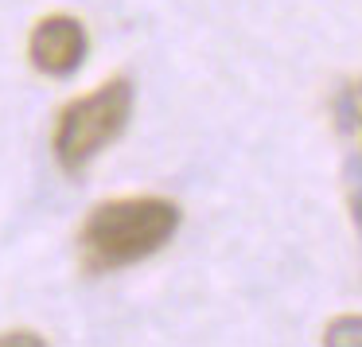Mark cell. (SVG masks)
Masks as SVG:
<instances>
[{"label": "cell", "instance_id": "3957f363", "mask_svg": "<svg viewBox=\"0 0 362 347\" xmlns=\"http://www.w3.org/2000/svg\"><path fill=\"white\" fill-rule=\"evenodd\" d=\"M28 51H32L35 71L51 74V79H66L86 59V28L74 16H43L32 32Z\"/></svg>", "mask_w": 362, "mask_h": 347}, {"label": "cell", "instance_id": "7a4b0ae2", "mask_svg": "<svg viewBox=\"0 0 362 347\" xmlns=\"http://www.w3.org/2000/svg\"><path fill=\"white\" fill-rule=\"evenodd\" d=\"M129 113H133L129 79H113L66 106L55 125V160L63 164V172L78 176L105 144L117 141L129 125Z\"/></svg>", "mask_w": 362, "mask_h": 347}, {"label": "cell", "instance_id": "6da1fadb", "mask_svg": "<svg viewBox=\"0 0 362 347\" xmlns=\"http://www.w3.org/2000/svg\"><path fill=\"white\" fill-rule=\"evenodd\" d=\"M180 230V207L160 195L110 199L90 211L78 230L82 266L90 273H113L156 254Z\"/></svg>", "mask_w": 362, "mask_h": 347}, {"label": "cell", "instance_id": "277c9868", "mask_svg": "<svg viewBox=\"0 0 362 347\" xmlns=\"http://www.w3.org/2000/svg\"><path fill=\"white\" fill-rule=\"evenodd\" d=\"M327 343H362V320H339V324H331Z\"/></svg>", "mask_w": 362, "mask_h": 347}]
</instances>
